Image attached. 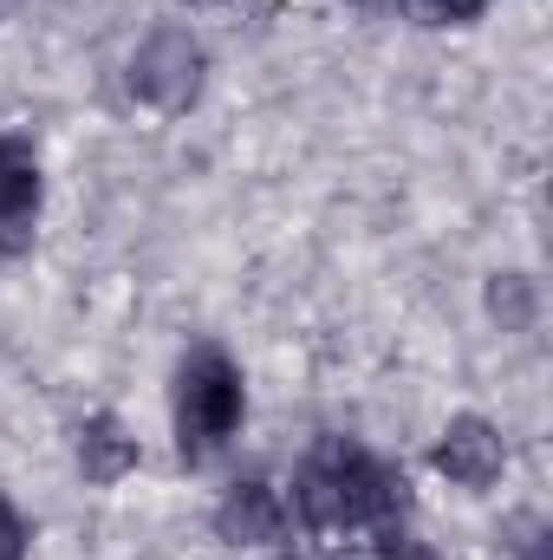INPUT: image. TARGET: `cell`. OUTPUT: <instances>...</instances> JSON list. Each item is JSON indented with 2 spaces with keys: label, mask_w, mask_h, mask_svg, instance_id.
Here are the masks:
<instances>
[{
  "label": "cell",
  "mask_w": 553,
  "mask_h": 560,
  "mask_svg": "<svg viewBox=\"0 0 553 560\" xmlns=\"http://www.w3.org/2000/svg\"><path fill=\"white\" fill-rule=\"evenodd\" d=\"M286 509L306 535H378L391 548V535L404 522V476L385 456H372L365 443L339 436L299 463Z\"/></svg>",
  "instance_id": "1"
},
{
  "label": "cell",
  "mask_w": 553,
  "mask_h": 560,
  "mask_svg": "<svg viewBox=\"0 0 553 560\" xmlns=\"http://www.w3.org/2000/svg\"><path fill=\"white\" fill-rule=\"evenodd\" d=\"M242 411H248V392H242V372L228 352L202 346L183 359L176 372V450L189 463L215 456L235 430H242Z\"/></svg>",
  "instance_id": "2"
},
{
  "label": "cell",
  "mask_w": 553,
  "mask_h": 560,
  "mask_svg": "<svg viewBox=\"0 0 553 560\" xmlns=\"http://www.w3.org/2000/svg\"><path fill=\"white\" fill-rule=\"evenodd\" d=\"M202 46L183 33V26H169V33H150L138 46V59H131V98L150 105V112H163V118H176V112H189L196 105V92H202Z\"/></svg>",
  "instance_id": "3"
},
{
  "label": "cell",
  "mask_w": 553,
  "mask_h": 560,
  "mask_svg": "<svg viewBox=\"0 0 553 560\" xmlns=\"http://www.w3.org/2000/svg\"><path fill=\"white\" fill-rule=\"evenodd\" d=\"M215 528L235 548H280L293 535V509H286V495L274 482H235L215 509Z\"/></svg>",
  "instance_id": "4"
},
{
  "label": "cell",
  "mask_w": 553,
  "mask_h": 560,
  "mask_svg": "<svg viewBox=\"0 0 553 560\" xmlns=\"http://www.w3.org/2000/svg\"><path fill=\"white\" fill-rule=\"evenodd\" d=\"M39 156L20 138H0V255H20L33 242V222H39Z\"/></svg>",
  "instance_id": "5"
},
{
  "label": "cell",
  "mask_w": 553,
  "mask_h": 560,
  "mask_svg": "<svg viewBox=\"0 0 553 560\" xmlns=\"http://www.w3.org/2000/svg\"><path fill=\"white\" fill-rule=\"evenodd\" d=\"M508 450H502V430L489 418H449L436 436V469L456 482V489H489L502 476Z\"/></svg>",
  "instance_id": "6"
},
{
  "label": "cell",
  "mask_w": 553,
  "mask_h": 560,
  "mask_svg": "<svg viewBox=\"0 0 553 560\" xmlns=\"http://www.w3.org/2000/svg\"><path fill=\"white\" fill-rule=\"evenodd\" d=\"M79 469H85V482H98V489L125 482V476L138 469V436L111 418V411H92V418L79 423Z\"/></svg>",
  "instance_id": "7"
},
{
  "label": "cell",
  "mask_w": 553,
  "mask_h": 560,
  "mask_svg": "<svg viewBox=\"0 0 553 560\" xmlns=\"http://www.w3.org/2000/svg\"><path fill=\"white\" fill-rule=\"evenodd\" d=\"M489 306H495V319L521 326V319H528V280H521V275H495V287H489Z\"/></svg>",
  "instance_id": "8"
},
{
  "label": "cell",
  "mask_w": 553,
  "mask_h": 560,
  "mask_svg": "<svg viewBox=\"0 0 553 560\" xmlns=\"http://www.w3.org/2000/svg\"><path fill=\"white\" fill-rule=\"evenodd\" d=\"M0 560H26V522L7 495H0Z\"/></svg>",
  "instance_id": "9"
},
{
  "label": "cell",
  "mask_w": 553,
  "mask_h": 560,
  "mask_svg": "<svg viewBox=\"0 0 553 560\" xmlns=\"http://www.w3.org/2000/svg\"><path fill=\"white\" fill-rule=\"evenodd\" d=\"M430 7H436L443 20H475V13H482L489 0H430Z\"/></svg>",
  "instance_id": "10"
},
{
  "label": "cell",
  "mask_w": 553,
  "mask_h": 560,
  "mask_svg": "<svg viewBox=\"0 0 553 560\" xmlns=\"http://www.w3.org/2000/svg\"><path fill=\"white\" fill-rule=\"evenodd\" d=\"M196 7H222V0H196Z\"/></svg>",
  "instance_id": "11"
},
{
  "label": "cell",
  "mask_w": 553,
  "mask_h": 560,
  "mask_svg": "<svg viewBox=\"0 0 553 560\" xmlns=\"http://www.w3.org/2000/svg\"><path fill=\"white\" fill-rule=\"evenodd\" d=\"M7 7H13V0H0V13H7Z\"/></svg>",
  "instance_id": "12"
},
{
  "label": "cell",
  "mask_w": 553,
  "mask_h": 560,
  "mask_svg": "<svg viewBox=\"0 0 553 560\" xmlns=\"http://www.w3.org/2000/svg\"><path fill=\"white\" fill-rule=\"evenodd\" d=\"M411 560H430V555H411Z\"/></svg>",
  "instance_id": "13"
}]
</instances>
